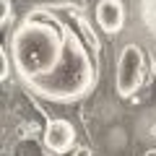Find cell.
<instances>
[{
  "mask_svg": "<svg viewBox=\"0 0 156 156\" xmlns=\"http://www.w3.org/2000/svg\"><path fill=\"white\" fill-rule=\"evenodd\" d=\"M60 11L34 8L13 34L11 50L18 76L34 94L73 101L91 91L96 73L89 47Z\"/></svg>",
  "mask_w": 156,
  "mask_h": 156,
  "instance_id": "cell-1",
  "label": "cell"
},
{
  "mask_svg": "<svg viewBox=\"0 0 156 156\" xmlns=\"http://www.w3.org/2000/svg\"><path fill=\"white\" fill-rule=\"evenodd\" d=\"M117 94L120 96H133L135 91L143 83V52L138 44H128L120 52V60H117Z\"/></svg>",
  "mask_w": 156,
  "mask_h": 156,
  "instance_id": "cell-2",
  "label": "cell"
},
{
  "mask_svg": "<svg viewBox=\"0 0 156 156\" xmlns=\"http://www.w3.org/2000/svg\"><path fill=\"white\" fill-rule=\"evenodd\" d=\"M44 146L50 151H55V154H68V151L73 148V140H76V128H73L68 120H62V117H55V120H50L44 128Z\"/></svg>",
  "mask_w": 156,
  "mask_h": 156,
  "instance_id": "cell-3",
  "label": "cell"
},
{
  "mask_svg": "<svg viewBox=\"0 0 156 156\" xmlns=\"http://www.w3.org/2000/svg\"><path fill=\"white\" fill-rule=\"evenodd\" d=\"M96 23L104 34H117L125 23V8L120 0H99L96 5Z\"/></svg>",
  "mask_w": 156,
  "mask_h": 156,
  "instance_id": "cell-4",
  "label": "cell"
},
{
  "mask_svg": "<svg viewBox=\"0 0 156 156\" xmlns=\"http://www.w3.org/2000/svg\"><path fill=\"white\" fill-rule=\"evenodd\" d=\"M8 78V52L0 50V81H5Z\"/></svg>",
  "mask_w": 156,
  "mask_h": 156,
  "instance_id": "cell-5",
  "label": "cell"
},
{
  "mask_svg": "<svg viewBox=\"0 0 156 156\" xmlns=\"http://www.w3.org/2000/svg\"><path fill=\"white\" fill-rule=\"evenodd\" d=\"M8 16H13L11 0H3V16H0V23H3V26H8Z\"/></svg>",
  "mask_w": 156,
  "mask_h": 156,
  "instance_id": "cell-6",
  "label": "cell"
},
{
  "mask_svg": "<svg viewBox=\"0 0 156 156\" xmlns=\"http://www.w3.org/2000/svg\"><path fill=\"white\" fill-rule=\"evenodd\" d=\"M76 156H91V151H89V148H78Z\"/></svg>",
  "mask_w": 156,
  "mask_h": 156,
  "instance_id": "cell-7",
  "label": "cell"
},
{
  "mask_svg": "<svg viewBox=\"0 0 156 156\" xmlns=\"http://www.w3.org/2000/svg\"><path fill=\"white\" fill-rule=\"evenodd\" d=\"M151 135H156V122H154V125H151Z\"/></svg>",
  "mask_w": 156,
  "mask_h": 156,
  "instance_id": "cell-8",
  "label": "cell"
}]
</instances>
